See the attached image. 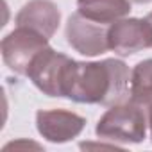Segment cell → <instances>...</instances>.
<instances>
[{"mask_svg":"<svg viewBox=\"0 0 152 152\" xmlns=\"http://www.w3.org/2000/svg\"><path fill=\"white\" fill-rule=\"evenodd\" d=\"M131 72L124 61L104 59L100 63L73 61L64 83V97L81 104L115 106L129 95Z\"/></svg>","mask_w":152,"mask_h":152,"instance_id":"1","label":"cell"},{"mask_svg":"<svg viewBox=\"0 0 152 152\" xmlns=\"http://www.w3.org/2000/svg\"><path fill=\"white\" fill-rule=\"evenodd\" d=\"M148 127L147 109L132 100L111 106L97 124V136L109 141L140 143L145 140Z\"/></svg>","mask_w":152,"mask_h":152,"instance_id":"2","label":"cell"},{"mask_svg":"<svg viewBox=\"0 0 152 152\" xmlns=\"http://www.w3.org/2000/svg\"><path fill=\"white\" fill-rule=\"evenodd\" d=\"M73 59L56 52L54 48H43L27 70V77L34 86L48 97H64V83Z\"/></svg>","mask_w":152,"mask_h":152,"instance_id":"3","label":"cell"},{"mask_svg":"<svg viewBox=\"0 0 152 152\" xmlns=\"http://www.w3.org/2000/svg\"><path fill=\"white\" fill-rule=\"evenodd\" d=\"M47 47L48 39L39 32L27 27H16L2 39V59L9 70L20 75H27L34 57Z\"/></svg>","mask_w":152,"mask_h":152,"instance_id":"4","label":"cell"},{"mask_svg":"<svg viewBox=\"0 0 152 152\" xmlns=\"http://www.w3.org/2000/svg\"><path fill=\"white\" fill-rule=\"evenodd\" d=\"M107 43L118 56L136 54L152 47V27L147 18H120L107 27Z\"/></svg>","mask_w":152,"mask_h":152,"instance_id":"5","label":"cell"},{"mask_svg":"<svg viewBox=\"0 0 152 152\" xmlns=\"http://www.w3.org/2000/svg\"><path fill=\"white\" fill-rule=\"evenodd\" d=\"M66 41L84 56H99L109 48L107 43V27L97 22L88 20L79 11L72 15L66 23Z\"/></svg>","mask_w":152,"mask_h":152,"instance_id":"6","label":"cell"},{"mask_svg":"<svg viewBox=\"0 0 152 152\" xmlns=\"http://www.w3.org/2000/svg\"><path fill=\"white\" fill-rule=\"evenodd\" d=\"M86 125V120L66 109H47L38 111L36 115V127L38 132L52 141V143H64L79 136Z\"/></svg>","mask_w":152,"mask_h":152,"instance_id":"7","label":"cell"},{"mask_svg":"<svg viewBox=\"0 0 152 152\" xmlns=\"http://www.w3.org/2000/svg\"><path fill=\"white\" fill-rule=\"evenodd\" d=\"M61 22V13L59 7L52 0H31L27 2L16 15V25L18 27H27L47 39L54 36Z\"/></svg>","mask_w":152,"mask_h":152,"instance_id":"8","label":"cell"},{"mask_svg":"<svg viewBox=\"0 0 152 152\" xmlns=\"http://www.w3.org/2000/svg\"><path fill=\"white\" fill-rule=\"evenodd\" d=\"M77 11L91 22L111 25L131 11L129 0H77Z\"/></svg>","mask_w":152,"mask_h":152,"instance_id":"9","label":"cell"},{"mask_svg":"<svg viewBox=\"0 0 152 152\" xmlns=\"http://www.w3.org/2000/svg\"><path fill=\"white\" fill-rule=\"evenodd\" d=\"M131 100L145 109L152 104V59L140 61L131 72Z\"/></svg>","mask_w":152,"mask_h":152,"instance_id":"10","label":"cell"},{"mask_svg":"<svg viewBox=\"0 0 152 152\" xmlns=\"http://www.w3.org/2000/svg\"><path fill=\"white\" fill-rule=\"evenodd\" d=\"M147 118H148V129H150V138H152V104L147 107Z\"/></svg>","mask_w":152,"mask_h":152,"instance_id":"11","label":"cell"},{"mask_svg":"<svg viewBox=\"0 0 152 152\" xmlns=\"http://www.w3.org/2000/svg\"><path fill=\"white\" fill-rule=\"evenodd\" d=\"M129 2H134V4H148L150 0H129Z\"/></svg>","mask_w":152,"mask_h":152,"instance_id":"12","label":"cell"},{"mask_svg":"<svg viewBox=\"0 0 152 152\" xmlns=\"http://www.w3.org/2000/svg\"><path fill=\"white\" fill-rule=\"evenodd\" d=\"M147 22H148V23H150V27H152V13H150V15L147 16Z\"/></svg>","mask_w":152,"mask_h":152,"instance_id":"13","label":"cell"}]
</instances>
